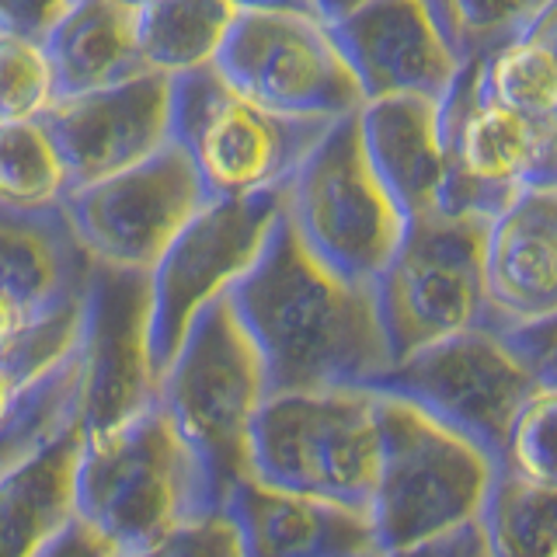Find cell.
<instances>
[{
  "label": "cell",
  "mask_w": 557,
  "mask_h": 557,
  "mask_svg": "<svg viewBox=\"0 0 557 557\" xmlns=\"http://www.w3.org/2000/svg\"><path fill=\"white\" fill-rule=\"evenodd\" d=\"M272 394L366 387L391 370L373 286L345 283L293 234L286 209L251 272L226 293Z\"/></svg>",
  "instance_id": "1"
},
{
  "label": "cell",
  "mask_w": 557,
  "mask_h": 557,
  "mask_svg": "<svg viewBox=\"0 0 557 557\" xmlns=\"http://www.w3.org/2000/svg\"><path fill=\"white\" fill-rule=\"evenodd\" d=\"M265 397L261 359L223 296L188 327L157 394L168 422L199 460L216 509L251 478V425Z\"/></svg>",
  "instance_id": "2"
},
{
  "label": "cell",
  "mask_w": 557,
  "mask_h": 557,
  "mask_svg": "<svg viewBox=\"0 0 557 557\" xmlns=\"http://www.w3.org/2000/svg\"><path fill=\"white\" fill-rule=\"evenodd\" d=\"M74 509L119 554H133L216 505L199 460L153 405L112 435L81 440Z\"/></svg>",
  "instance_id": "3"
},
{
  "label": "cell",
  "mask_w": 557,
  "mask_h": 557,
  "mask_svg": "<svg viewBox=\"0 0 557 557\" xmlns=\"http://www.w3.org/2000/svg\"><path fill=\"white\" fill-rule=\"evenodd\" d=\"M251 478L275 492L370 509L380 470V400L359 387L272 394L251 425Z\"/></svg>",
  "instance_id": "4"
},
{
  "label": "cell",
  "mask_w": 557,
  "mask_h": 557,
  "mask_svg": "<svg viewBox=\"0 0 557 557\" xmlns=\"http://www.w3.org/2000/svg\"><path fill=\"white\" fill-rule=\"evenodd\" d=\"M380 400V470L370 498L376 550H405L478 522L495 460L432 418Z\"/></svg>",
  "instance_id": "5"
},
{
  "label": "cell",
  "mask_w": 557,
  "mask_h": 557,
  "mask_svg": "<svg viewBox=\"0 0 557 557\" xmlns=\"http://www.w3.org/2000/svg\"><path fill=\"white\" fill-rule=\"evenodd\" d=\"M286 220L304 248L345 283L373 286L391 265L408 220L366 161L359 122H331L286 185Z\"/></svg>",
  "instance_id": "6"
},
{
  "label": "cell",
  "mask_w": 557,
  "mask_h": 557,
  "mask_svg": "<svg viewBox=\"0 0 557 557\" xmlns=\"http://www.w3.org/2000/svg\"><path fill=\"white\" fill-rule=\"evenodd\" d=\"M327 126L244 101L223 84L216 66L171 77V144L185 150L209 199L286 188Z\"/></svg>",
  "instance_id": "7"
},
{
  "label": "cell",
  "mask_w": 557,
  "mask_h": 557,
  "mask_svg": "<svg viewBox=\"0 0 557 557\" xmlns=\"http://www.w3.org/2000/svg\"><path fill=\"white\" fill-rule=\"evenodd\" d=\"M484 220L446 213L408 223L373 283L391 366L467 331H498L484 289Z\"/></svg>",
  "instance_id": "8"
},
{
  "label": "cell",
  "mask_w": 557,
  "mask_h": 557,
  "mask_svg": "<svg viewBox=\"0 0 557 557\" xmlns=\"http://www.w3.org/2000/svg\"><path fill=\"white\" fill-rule=\"evenodd\" d=\"M481 60H460L440 98L446 153L440 213L487 223L522 191L557 188V112L530 119L484 101Z\"/></svg>",
  "instance_id": "9"
},
{
  "label": "cell",
  "mask_w": 557,
  "mask_h": 557,
  "mask_svg": "<svg viewBox=\"0 0 557 557\" xmlns=\"http://www.w3.org/2000/svg\"><path fill=\"white\" fill-rule=\"evenodd\" d=\"M536 387L540 383L505 335L467 331V335L418 348L362 391L411 405L435 425L478 446L498 467L512 418Z\"/></svg>",
  "instance_id": "10"
},
{
  "label": "cell",
  "mask_w": 557,
  "mask_h": 557,
  "mask_svg": "<svg viewBox=\"0 0 557 557\" xmlns=\"http://www.w3.org/2000/svg\"><path fill=\"white\" fill-rule=\"evenodd\" d=\"M283 209L286 188L206 199L157 258L150 269V352L157 376H164L199 313L251 272Z\"/></svg>",
  "instance_id": "11"
},
{
  "label": "cell",
  "mask_w": 557,
  "mask_h": 557,
  "mask_svg": "<svg viewBox=\"0 0 557 557\" xmlns=\"http://www.w3.org/2000/svg\"><path fill=\"white\" fill-rule=\"evenodd\" d=\"M234 95L289 119L338 122L362 109V91L321 17L237 14L216 57Z\"/></svg>",
  "instance_id": "12"
},
{
  "label": "cell",
  "mask_w": 557,
  "mask_h": 557,
  "mask_svg": "<svg viewBox=\"0 0 557 557\" xmlns=\"http://www.w3.org/2000/svg\"><path fill=\"white\" fill-rule=\"evenodd\" d=\"M161 394L150 352V272L95 265L81 324V440L112 435Z\"/></svg>",
  "instance_id": "13"
},
{
  "label": "cell",
  "mask_w": 557,
  "mask_h": 557,
  "mask_svg": "<svg viewBox=\"0 0 557 557\" xmlns=\"http://www.w3.org/2000/svg\"><path fill=\"white\" fill-rule=\"evenodd\" d=\"M206 199L185 150L168 144L144 164L74 188L60 209L95 265L150 272Z\"/></svg>",
  "instance_id": "14"
},
{
  "label": "cell",
  "mask_w": 557,
  "mask_h": 557,
  "mask_svg": "<svg viewBox=\"0 0 557 557\" xmlns=\"http://www.w3.org/2000/svg\"><path fill=\"white\" fill-rule=\"evenodd\" d=\"M42 126L66 164L70 191L104 182L171 144V77L144 70L101 91L60 98Z\"/></svg>",
  "instance_id": "15"
},
{
  "label": "cell",
  "mask_w": 557,
  "mask_h": 557,
  "mask_svg": "<svg viewBox=\"0 0 557 557\" xmlns=\"http://www.w3.org/2000/svg\"><path fill=\"white\" fill-rule=\"evenodd\" d=\"M327 32L352 70L362 104L394 95L440 101L460 66L422 0H370Z\"/></svg>",
  "instance_id": "16"
},
{
  "label": "cell",
  "mask_w": 557,
  "mask_h": 557,
  "mask_svg": "<svg viewBox=\"0 0 557 557\" xmlns=\"http://www.w3.org/2000/svg\"><path fill=\"white\" fill-rule=\"evenodd\" d=\"M91 258L84 255L63 209H0V348L84 300Z\"/></svg>",
  "instance_id": "17"
},
{
  "label": "cell",
  "mask_w": 557,
  "mask_h": 557,
  "mask_svg": "<svg viewBox=\"0 0 557 557\" xmlns=\"http://www.w3.org/2000/svg\"><path fill=\"white\" fill-rule=\"evenodd\" d=\"M484 289L498 335L557 318V188L522 191L487 220Z\"/></svg>",
  "instance_id": "18"
},
{
  "label": "cell",
  "mask_w": 557,
  "mask_h": 557,
  "mask_svg": "<svg viewBox=\"0 0 557 557\" xmlns=\"http://www.w3.org/2000/svg\"><path fill=\"white\" fill-rule=\"evenodd\" d=\"M244 557H366L376 550L370 516L345 505L275 492L255 478L226 498Z\"/></svg>",
  "instance_id": "19"
},
{
  "label": "cell",
  "mask_w": 557,
  "mask_h": 557,
  "mask_svg": "<svg viewBox=\"0 0 557 557\" xmlns=\"http://www.w3.org/2000/svg\"><path fill=\"white\" fill-rule=\"evenodd\" d=\"M366 161L408 223L440 213L446 185V153L440 133V101L394 95L366 101L356 112Z\"/></svg>",
  "instance_id": "20"
},
{
  "label": "cell",
  "mask_w": 557,
  "mask_h": 557,
  "mask_svg": "<svg viewBox=\"0 0 557 557\" xmlns=\"http://www.w3.org/2000/svg\"><path fill=\"white\" fill-rule=\"evenodd\" d=\"M42 49L57 81V101L144 74L136 8L122 0H70Z\"/></svg>",
  "instance_id": "21"
},
{
  "label": "cell",
  "mask_w": 557,
  "mask_h": 557,
  "mask_svg": "<svg viewBox=\"0 0 557 557\" xmlns=\"http://www.w3.org/2000/svg\"><path fill=\"white\" fill-rule=\"evenodd\" d=\"M81 429H66L0 478V557H39L77 519Z\"/></svg>",
  "instance_id": "22"
},
{
  "label": "cell",
  "mask_w": 557,
  "mask_h": 557,
  "mask_svg": "<svg viewBox=\"0 0 557 557\" xmlns=\"http://www.w3.org/2000/svg\"><path fill=\"white\" fill-rule=\"evenodd\" d=\"M234 0H157L136 11L144 70L178 77L213 66L237 22Z\"/></svg>",
  "instance_id": "23"
},
{
  "label": "cell",
  "mask_w": 557,
  "mask_h": 557,
  "mask_svg": "<svg viewBox=\"0 0 557 557\" xmlns=\"http://www.w3.org/2000/svg\"><path fill=\"white\" fill-rule=\"evenodd\" d=\"M487 557H557V492L495 467L481 505Z\"/></svg>",
  "instance_id": "24"
},
{
  "label": "cell",
  "mask_w": 557,
  "mask_h": 557,
  "mask_svg": "<svg viewBox=\"0 0 557 557\" xmlns=\"http://www.w3.org/2000/svg\"><path fill=\"white\" fill-rule=\"evenodd\" d=\"M66 196L70 174L42 119L0 126V209L49 213Z\"/></svg>",
  "instance_id": "25"
},
{
  "label": "cell",
  "mask_w": 557,
  "mask_h": 557,
  "mask_svg": "<svg viewBox=\"0 0 557 557\" xmlns=\"http://www.w3.org/2000/svg\"><path fill=\"white\" fill-rule=\"evenodd\" d=\"M481 95L484 101L530 119L554 115L557 66L544 49L519 35L481 60Z\"/></svg>",
  "instance_id": "26"
},
{
  "label": "cell",
  "mask_w": 557,
  "mask_h": 557,
  "mask_svg": "<svg viewBox=\"0 0 557 557\" xmlns=\"http://www.w3.org/2000/svg\"><path fill=\"white\" fill-rule=\"evenodd\" d=\"M498 467L557 492V387H536L512 418Z\"/></svg>",
  "instance_id": "27"
},
{
  "label": "cell",
  "mask_w": 557,
  "mask_h": 557,
  "mask_svg": "<svg viewBox=\"0 0 557 557\" xmlns=\"http://www.w3.org/2000/svg\"><path fill=\"white\" fill-rule=\"evenodd\" d=\"M57 104V81L42 42L0 32V126L35 122Z\"/></svg>",
  "instance_id": "28"
},
{
  "label": "cell",
  "mask_w": 557,
  "mask_h": 557,
  "mask_svg": "<svg viewBox=\"0 0 557 557\" xmlns=\"http://www.w3.org/2000/svg\"><path fill=\"white\" fill-rule=\"evenodd\" d=\"M550 0H457L453 17V57H487L498 46L519 39Z\"/></svg>",
  "instance_id": "29"
},
{
  "label": "cell",
  "mask_w": 557,
  "mask_h": 557,
  "mask_svg": "<svg viewBox=\"0 0 557 557\" xmlns=\"http://www.w3.org/2000/svg\"><path fill=\"white\" fill-rule=\"evenodd\" d=\"M119 557H244V547L226 509H209L185 519L150 547Z\"/></svg>",
  "instance_id": "30"
},
{
  "label": "cell",
  "mask_w": 557,
  "mask_h": 557,
  "mask_svg": "<svg viewBox=\"0 0 557 557\" xmlns=\"http://www.w3.org/2000/svg\"><path fill=\"white\" fill-rule=\"evenodd\" d=\"M505 342L527 362V370L533 373L540 387H557V318L505 331Z\"/></svg>",
  "instance_id": "31"
},
{
  "label": "cell",
  "mask_w": 557,
  "mask_h": 557,
  "mask_svg": "<svg viewBox=\"0 0 557 557\" xmlns=\"http://www.w3.org/2000/svg\"><path fill=\"white\" fill-rule=\"evenodd\" d=\"M70 0H0V32L42 42Z\"/></svg>",
  "instance_id": "32"
},
{
  "label": "cell",
  "mask_w": 557,
  "mask_h": 557,
  "mask_svg": "<svg viewBox=\"0 0 557 557\" xmlns=\"http://www.w3.org/2000/svg\"><path fill=\"white\" fill-rule=\"evenodd\" d=\"M366 557H487V550H484L481 522H470V527L446 533L440 540H429V544L405 547V550H373Z\"/></svg>",
  "instance_id": "33"
},
{
  "label": "cell",
  "mask_w": 557,
  "mask_h": 557,
  "mask_svg": "<svg viewBox=\"0 0 557 557\" xmlns=\"http://www.w3.org/2000/svg\"><path fill=\"white\" fill-rule=\"evenodd\" d=\"M39 557H119V550L109 540H101L91 527H84L81 519H74L66 530L52 536V544Z\"/></svg>",
  "instance_id": "34"
},
{
  "label": "cell",
  "mask_w": 557,
  "mask_h": 557,
  "mask_svg": "<svg viewBox=\"0 0 557 557\" xmlns=\"http://www.w3.org/2000/svg\"><path fill=\"white\" fill-rule=\"evenodd\" d=\"M522 39H530L533 46L544 49L557 66V0H550V4L533 17L527 32H522Z\"/></svg>",
  "instance_id": "35"
},
{
  "label": "cell",
  "mask_w": 557,
  "mask_h": 557,
  "mask_svg": "<svg viewBox=\"0 0 557 557\" xmlns=\"http://www.w3.org/2000/svg\"><path fill=\"white\" fill-rule=\"evenodd\" d=\"M240 14H307L318 17V0H234Z\"/></svg>",
  "instance_id": "36"
},
{
  "label": "cell",
  "mask_w": 557,
  "mask_h": 557,
  "mask_svg": "<svg viewBox=\"0 0 557 557\" xmlns=\"http://www.w3.org/2000/svg\"><path fill=\"white\" fill-rule=\"evenodd\" d=\"M422 8L432 14V22L440 25L446 46L453 49V17H457V0H422Z\"/></svg>",
  "instance_id": "37"
},
{
  "label": "cell",
  "mask_w": 557,
  "mask_h": 557,
  "mask_svg": "<svg viewBox=\"0 0 557 557\" xmlns=\"http://www.w3.org/2000/svg\"><path fill=\"white\" fill-rule=\"evenodd\" d=\"M362 4H370V0H318V17L324 25H331V22H338V17L359 11Z\"/></svg>",
  "instance_id": "38"
},
{
  "label": "cell",
  "mask_w": 557,
  "mask_h": 557,
  "mask_svg": "<svg viewBox=\"0 0 557 557\" xmlns=\"http://www.w3.org/2000/svg\"><path fill=\"white\" fill-rule=\"evenodd\" d=\"M122 4H129V8H147V4H157V0H122Z\"/></svg>",
  "instance_id": "39"
}]
</instances>
